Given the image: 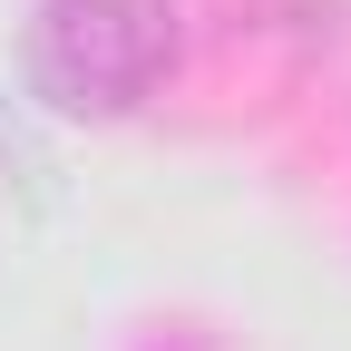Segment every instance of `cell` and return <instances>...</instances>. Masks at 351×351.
<instances>
[{
    "label": "cell",
    "mask_w": 351,
    "mask_h": 351,
    "mask_svg": "<svg viewBox=\"0 0 351 351\" xmlns=\"http://www.w3.org/2000/svg\"><path fill=\"white\" fill-rule=\"evenodd\" d=\"M176 69L166 0H39L29 20V88L59 117H127Z\"/></svg>",
    "instance_id": "1"
}]
</instances>
